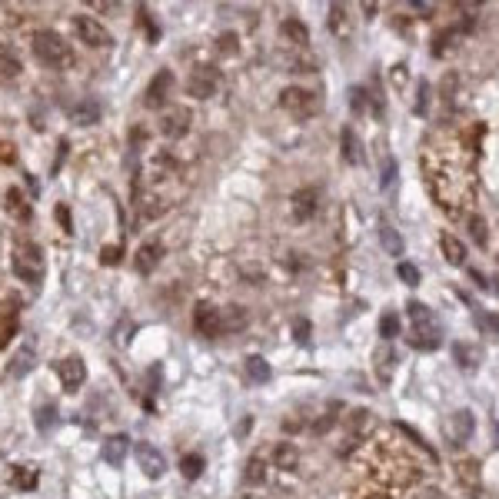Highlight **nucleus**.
Wrapping results in <instances>:
<instances>
[{
	"instance_id": "obj_16",
	"label": "nucleus",
	"mask_w": 499,
	"mask_h": 499,
	"mask_svg": "<svg viewBox=\"0 0 499 499\" xmlns=\"http://www.w3.org/2000/svg\"><path fill=\"white\" fill-rule=\"evenodd\" d=\"M313 213H317V197H313V190H300L293 197V220L296 223H307V220H313Z\"/></svg>"
},
{
	"instance_id": "obj_41",
	"label": "nucleus",
	"mask_w": 499,
	"mask_h": 499,
	"mask_svg": "<svg viewBox=\"0 0 499 499\" xmlns=\"http://www.w3.org/2000/svg\"><path fill=\"white\" fill-rule=\"evenodd\" d=\"M363 97H366V90H363V87H353V90H350V100H353V110H357V114H363V110H366Z\"/></svg>"
},
{
	"instance_id": "obj_6",
	"label": "nucleus",
	"mask_w": 499,
	"mask_h": 499,
	"mask_svg": "<svg viewBox=\"0 0 499 499\" xmlns=\"http://www.w3.org/2000/svg\"><path fill=\"white\" fill-rule=\"evenodd\" d=\"M280 107L286 110V114H293V117H310L313 114V107H317V97H313V90L307 87H286L280 93Z\"/></svg>"
},
{
	"instance_id": "obj_22",
	"label": "nucleus",
	"mask_w": 499,
	"mask_h": 499,
	"mask_svg": "<svg viewBox=\"0 0 499 499\" xmlns=\"http://www.w3.org/2000/svg\"><path fill=\"white\" fill-rule=\"evenodd\" d=\"M406 313H410V320H413V330H423V326H439L436 317H433V310L426 307V303H420V300H410Z\"/></svg>"
},
{
	"instance_id": "obj_19",
	"label": "nucleus",
	"mask_w": 499,
	"mask_h": 499,
	"mask_svg": "<svg viewBox=\"0 0 499 499\" xmlns=\"http://www.w3.org/2000/svg\"><path fill=\"white\" fill-rule=\"evenodd\" d=\"M11 483L17 489H24V493L37 489V466H34V463H20V466H13Z\"/></svg>"
},
{
	"instance_id": "obj_30",
	"label": "nucleus",
	"mask_w": 499,
	"mask_h": 499,
	"mask_svg": "<svg viewBox=\"0 0 499 499\" xmlns=\"http://www.w3.org/2000/svg\"><path fill=\"white\" fill-rule=\"evenodd\" d=\"M246 376H250V383H267L270 376V363L263 357H250L246 359Z\"/></svg>"
},
{
	"instance_id": "obj_38",
	"label": "nucleus",
	"mask_w": 499,
	"mask_h": 499,
	"mask_svg": "<svg viewBox=\"0 0 499 499\" xmlns=\"http://www.w3.org/2000/svg\"><path fill=\"white\" fill-rule=\"evenodd\" d=\"M453 357H456V363H460L463 370H470V366L476 363V359H473V350H470L466 343H453Z\"/></svg>"
},
{
	"instance_id": "obj_18",
	"label": "nucleus",
	"mask_w": 499,
	"mask_h": 499,
	"mask_svg": "<svg viewBox=\"0 0 499 499\" xmlns=\"http://www.w3.org/2000/svg\"><path fill=\"white\" fill-rule=\"evenodd\" d=\"M70 117H74V124H80V127H90V124H97V120H100V103L87 97V100L74 103Z\"/></svg>"
},
{
	"instance_id": "obj_20",
	"label": "nucleus",
	"mask_w": 499,
	"mask_h": 499,
	"mask_svg": "<svg viewBox=\"0 0 499 499\" xmlns=\"http://www.w3.org/2000/svg\"><path fill=\"white\" fill-rule=\"evenodd\" d=\"M443 343V336H439V326H423V330H413L410 336V346L413 350H436V346Z\"/></svg>"
},
{
	"instance_id": "obj_15",
	"label": "nucleus",
	"mask_w": 499,
	"mask_h": 499,
	"mask_svg": "<svg viewBox=\"0 0 499 499\" xmlns=\"http://www.w3.org/2000/svg\"><path fill=\"white\" fill-rule=\"evenodd\" d=\"M173 87V74L170 70H160L154 80H150V90H147V107H160L166 100V93Z\"/></svg>"
},
{
	"instance_id": "obj_47",
	"label": "nucleus",
	"mask_w": 499,
	"mask_h": 499,
	"mask_svg": "<svg viewBox=\"0 0 499 499\" xmlns=\"http://www.w3.org/2000/svg\"><path fill=\"white\" fill-rule=\"evenodd\" d=\"M100 260H103V263H117V260H120V250H114V246H110V250H103Z\"/></svg>"
},
{
	"instance_id": "obj_14",
	"label": "nucleus",
	"mask_w": 499,
	"mask_h": 499,
	"mask_svg": "<svg viewBox=\"0 0 499 499\" xmlns=\"http://www.w3.org/2000/svg\"><path fill=\"white\" fill-rule=\"evenodd\" d=\"M160 253H164V246H160V244H143L140 250H137V256H133V267H137V273H140V277H150V273H154V267L160 263Z\"/></svg>"
},
{
	"instance_id": "obj_13",
	"label": "nucleus",
	"mask_w": 499,
	"mask_h": 499,
	"mask_svg": "<svg viewBox=\"0 0 499 499\" xmlns=\"http://www.w3.org/2000/svg\"><path fill=\"white\" fill-rule=\"evenodd\" d=\"M160 130H164V137H170V140H180L190 130V110H170L160 120Z\"/></svg>"
},
{
	"instance_id": "obj_17",
	"label": "nucleus",
	"mask_w": 499,
	"mask_h": 499,
	"mask_svg": "<svg viewBox=\"0 0 499 499\" xmlns=\"http://www.w3.org/2000/svg\"><path fill=\"white\" fill-rule=\"evenodd\" d=\"M456 476H460V483L466 489H470V493H479V486H483V483H479V463L476 460H460L456 463Z\"/></svg>"
},
{
	"instance_id": "obj_11",
	"label": "nucleus",
	"mask_w": 499,
	"mask_h": 499,
	"mask_svg": "<svg viewBox=\"0 0 499 499\" xmlns=\"http://www.w3.org/2000/svg\"><path fill=\"white\" fill-rule=\"evenodd\" d=\"M127 446H130V436H124V433L107 436L103 446H100L103 463H107V466H120V463L127 460Z\"/></svg>"
},
{
	"instance_id": "obj_24",
	"label": "nucleus",
	"mask_w": 499,
	"mask_h": 499,
	"mask_svg": "<svg viewBox=\"0 0 499 499\" xmlns=\"http://www.w3.org/2000/svg\"><path fill=\"white\" fill-rule=\"evenodd\" d=\"M246 323H250V313L244 307L223 310V333H240V330H246Z\"/></svg>"
},
{
	"instance_id": "obj_7",
	"label": "nucleus",
	"mask_w": 499,
	"mask_h": 499,
	"mask_svg": "<svg viewBox=\"0 0 499 499\" xmlns=\"http://www.w3.org/2000/svg\"><path fill=\"white\" fill-rule=\"evenodd\" d=\"M57 376H60V386H64L67 393H77L80 386L87 383V366H84V359L74 353V357H64L57 363Z\"/></svg>"
},
{
	"instance_id": "obj_34",
	"label": "nucleus",
	"mask_w": 499,
	"mask_h": 499,
	"mask_svg": "<svg viewBox=\"0 0 499 499\" xmlns=\"http://www.w3.org/2000/svg\"><path fill=\"white\" fill-rule=\"evenodd\" d=\"M473 320H476V326H479V330L486 333V336H496V333H499V317H496V313H489V310L476 307L473 310Z\"/></svg>"
},
{
	"instance_id": "obj_27",
	"label": "nucleus",
	"mask_w": 499,
	"mask_h": 499,
	"mask_svg": "<svg viewBox=\"0 0 499 499\" xmlns=\"http://www.w3.org/2000/svg\"><path fill=\"white\" fill-rule=\"evenodd\" d=\"M343 157H346V164H353V166H359L366 157H363V147H359V140H357V133L346 127L343 130Z\"/></svg>"
},
{
	"instance_id": "obj_46",
	"label": "nucleus",
	"mask_w": 499,
	"mask_h": 499,
	"mask_svg": "<svg viewBox=\"0 0 499 499\" xmlns=\"http://www.w3.org/2000/svg\"><path fill=\"white\" fill-rule=\"evenodd\" d=\"M220 51H223V53L237 51V37H233V34H223V37H220Z\"/></svg>"
},
{
	"instance_id": "obj_21",
	"label": "nucleus",
	"mask_w": 499,
	"mask_h": 499,
	"mask_svg": "<svg viewBox=\"0 0 499 499\" xmlns=\"http://www.w3.org/2000/svg\"><path fill=\"white\" fill-rule=\"evenodd\" d=\"M439 246H443V256H446L453 267H463V263H466V246H463L453 233H443V237H439Z\"/></svg>"
},
{
	"instance_id": "obj_36",
	"label": "nucleus",
	"mask_w": 499,
	"mask_h": 499,
	"mask_svg": "<svg viewBox=\"0 0 499 499\" xmlns=\"http://www.w3.org/2000/svg\"><path fill=\"white\" fill-rule=\"evenodd\" d=\"M7 200H11V213L20 220H30V206L24 204V197H20V190H7Z\"/></svg>"
},
{
	"instance_id": "obj_29",
	"label": "nucleus",
	"mask_w": 499,
	"mask_h": 499,
	"mask_svg": "<svg viewBox=\"0 0 499 499\" xmlns=\"http://www.w3.org/2000/svg\"><path fill=\"white\" fill-rule=\"evenodd\" d=\"M34 346L27 343V346H20V353H17V359H13V366H11V376H27V373L34 370Z\"/></svg>"
},
{
	"instance_id": "obj_3",
	"label": "nucleus",
	"mask_w": 499,
	"mask_h": 499,
	"mask_svg": "<svg viewBox=\"0 0 499 499\" xmlns=\"http://www.w3.org/2000/svg\"><path fill=\"white\" fill-rule=\"evenodd\" d=\"M34 57H37L47 70H67V67L77 64L74 47H70L60 34H53V30H37V34H34Z\"/></svg>"
},
{
	"instance_id": "obj_37",
	"label": "nucleus",
	"mask_w": 499,
	"mask_h": 499,
	"mask_svg": "<svg viewBox=\"0 0 499 499\" xmlns=\"http://www.w3.org/2000/svg\"><path fill=\"white\" fill-rule=\"evenodd\" d=\"M470 233H473L476 246H486L489 233H486V220H483V217H470Z\"/></svg>"
},
{
	"instance_id": "obj_26",
	"label": "nucleus",
	"mask_w": 499,
	"mask_h": 499,
	"mask_svg": "<svg viewBox=\"0 0 499 499\" xmlns=\"http://www.w3.org/2000/svg\"><path fill=\"white\" fill-rule=\"evenodd\" d=\"M17 74H20V57L0 44V80H13Z\"/></svg>"
},
{
	"instance_id": "obj_4",
	"label": "nucleus",
	"mask_w": 499,
	"mask_h": 499,
	"mask_svg": "<svg viewBox=\"0 0 499 499\" xmlns=\"http://www.w3.org/2000/svg\"><path fill=\"white\" fill-rule=\"evenodd\" d=\"M13 273L30 286H40V280H44V250L34 240H20L13 246Z\"/></svg>"
},
{
	"instance_id": "obj_2",
	"label": "nucleus",
	"mask_w": 499,
	"mask_h": 499,
	"mask_svg": "<svg viewBox=\"0 0 499 499\" xmlns=\"http://www.w3.org/2000/svg\"><path fill=\"white\" fill-rule=\"evenodd\" d=\"M420 463L403 446V439L383 430L359 449L357 499H397L403 489L420 479Z\"/></svg>"
},
{
	"instance_id": "obj_31",
	"label": "nucleus",
	"mask_w": 499,
	"mask_h": 499,
	"mask_svg": "<svg viewBox=\"0 0 499 499\" xmlns=\"http://www.w3.org/2000/svg\"><path fill=\"white\" fill-rule=\"evenodd\" d=\"M380 240H383V246H386V253H393V256H399L403 253V237H399L397 230H393V227H390V223H380Z\"/></svg>"
},
{
	"instance_id": "obj_39",
	"label": "nucleus",
	"mask_w": 499,
	"mask_h": 499,
	"mask_svg": "<svg viewBox=\"0 0 499 499\" xmlns=\"http://www.w3.org/2000/svg\"><path fill=\"white\" fill-rule=\"evenodd\" d=\"M180 470H183V476H187V479H197V476H200V470H204V460H200V456H187V460L180 463Z\"/></svg>"
},
{
	"instance_id": "obj_32",
	"label": "nucleus",
	"mask_w": 499,
	"mask_h": 499,
	"mask_svg": "<svg viewBox=\"0 0 499 499\" xmlns=\"http://www.w3.org/2000/svg\"><path fill=\"white\" fill-rule=\"evenodd\" d=\"M57 406L53 403H47V406H37V416H34V423H37V433H51L53 426H57Z\"/></svg>"
},
{
	"instance_id": "obj_28",
	"label": "nucleus",
	"mask_w": 499,
	"mask_h": 499,
	"mask_svg": "<svg viewBox=\"0 0 499 499\" xmlns=\"http://www.w3.org/2000/svg\"><path fill=\"white\" fill-rule=\"evenodd\" d=\"M244 479H246V486H260V483L267 479V460H263V456H250Z\"/></svg>"
},
{
	"instance_id": "obj_50",
	"label": "nucleus",
	"mask_w": 499,
	"mask_h": 499,
	"mask_svg": "<svg viewBox=\"0 0 499 499\" xmlns=\"http://www.w3.org/2000/svg\"><path fill=\"white\" fill-rule=\"evenodd\" d=\"M496 436H499V423H496Z\"/></svg>"
},
{
	"instance_id": "obj_33",
	"label": "nucleus",
	"mask_w": 499,
	"mask_h": 499,
	"mask_svg": "<svg viewBox=\"0 0 499 499\" xmlns=\"http://www.w3.org/2000/svg\"><path fill=\"white\" fill-rule=\"evenodd\" d=\"M330 30L333 34H350V13H346V4H333L330 7Z\"/></svg>"
},
{
	"instance_id": "obj_40",
	"label": "nucleus",
	"mask_w": 499,
	"mask_h": 499,
	"mask_svg": "<svg viewBox=\"0 0 499 499\" xmlns=\"http://www.w3.org/2000/svg\"><path fill=\"white\" fill-rule=\"evenodd\" d=\"M399 280L406 283V286H416V283H420V270L403 260V263H399Z\"/></svg>"
},
{
	"instance_id": "obj_9",
	"label": "nucleus",
	"mask_w": 499,
	"mask_h": 499,
	"mask_svg": "<svg viewBox=\"0 0 499 499\" xmlns=\"http://www.w3.org/2000/svg\"><path fill=\"white\" fill-rule=\"evenodd\" d=\"M193 323H197V330L204 333V336H220L223 333V313L213 303H197Z\"/></svg>"
},
{
	"instance_id": "obj_44",
	"label": "nucleus",
	"mask_w": 499,
	"mask_h": 499,
	"mask_svg": "<svg viewBox=\"0 0 499 499\" xmlns=\"http://www.w3.org/2000/svg\"><path fill=\"white\" fill-rule=\"evenodd\" d=\"M57 220H60V227H64L67 233H74V227H70V210H67L64 204L57 206Z\"/></svg>"
},
{
	"instance_id": "obj_35",
	"label": "nucleus",
	"mask_w": 499,
	"mask_h": 499,
	"mask_svg": "<svg viewBox=\"0 0 499 499\" xmlns=\"http://www.w3.org/2000/svg\"><path fill=\"white\" fill-rule=\"evenodd\" d=\"M397 333H399V317L393 310H386L383 317H380V336H383V340H393Z\"/></svg>"
},
{
	"instance_id": "obj_42",
	"label": "nucleus",
	"mask_w": 499,
	"mask_h": 499,
	"mask_svg": "<svg viewBox=\"0 0 499 499\" xmlns=\"http://www.w3.org/2000/svg\"><path fill=\"white\" fill-rule=\"evenodd\" d=\"M426 103H430V84L420 80V100H416V114H426Z\"/></svg>"
},
{
	"instance_id": "obj_10",
	"label": "nucleus",
	"mask_w": 499,
	"mask_h": 499,
	"mask_svg": "<svg viewBox=\"0 0 499 499\" xmlns=\"http://www.w3.org/2000/svg\"><path fill=\"white\" fill-rule=\"evenodd\" d=\"M217 84H220V74L213 67H197L190 84H187V90H190V97H210V93L217 90Z\"/></svg>"
},
{
	"instance_id": "obj_1",
	"label": "nucleus",
	"mask_w": 499,
	"mask_h": 499,
	"mask_svg": "<svg viewBox=\"0 0 499 499\" xmlns=\"http://www.w3.org/2000/svg\"><path fill=\"white\" fill-rule=\"evenodd\" d=\"M423 173L436 204L449 213H463L476 197V143L470 130L439 127L423 147Z\"/></svg>"
},
{
	"instance_id": "obj_23",
	"label": "nucleus",
	"mask_w": 499,
	"mask_h": 499,
	"mask_svg": "<svg viewBox=\"0 0 499 499\" xmlns=\"http://www.w3.org/2000/svg\"><path fill=\"white\" fill-rule=\"evenodd\" d=\"M273 463L280 466L283 473H286V470H296V466H300V449H296L293 443H280V446L273 449Z\"/></svg>"
},
{
	"instance_id": "obj_5",
	"label": "nucleus",
	"mask_w": 499,
	"mask_h": 499,
	"mask_svg": "<svg viewBox=\"0 0 499 499\" xmlns=\"http://www.w3.org/2000/svg\"><path fill=\"white\" fill-rule=\"evenodd\" d=\"M70 24H74V34H77V40H84L87 47H110V44H114L110 30H107V27H100V20H93V17H87V13L74 17Z\"/></svg>"
},
{
	"instance_id": "obj_25",
	"label": "nucleus",
	"mask_w": 499,
	"mask_h": 499,
	"mask_svg": "<svg viewBox=\"0 0 499 499\" xmlns=\"http://www.w3.org/2000/svg\"><path fill=\"white\" fill-rule=\"evenodd\" d=\"M280 34H283V40H290L293 47H307V40H310L307 27L300 24V20H283V24H280Z\"/></svg>"
},
{
	"instance_id": "obj_43",
	"label": "nucleus",
	"mask_w": 499,
	"mask_h": 499,
	"mask_svg": "<svg viewBox=\"0 0 499 499\" xmlns=\"http://www.w3.org/2000/svg\"><path fill=\"white\" fill-rule=\"evenodd\" d=\"M393 173H397V160H390V157H383V177H380V183H383V187H390V180H393Z\"/></svg>"
},
{
	"instance_id": "obj_45",
	"label": "nucleus",
	"mask_w": 499,
	"mask_h": 499,
	"mask_svg": "<svg viewBox=\"0 0 499 499\" xmlns=\"http://www.w3.org/2000/svg\"><path fill=\"white\" fill-rule=\"evenodd\" d=\"M293 330H296V340H300V343H307V340H310V323L307 320H296Z\"/></svg>"
},
{
	"instance_id": "obj_8",
	"label": "nucleus",
	"mask_w": 499,
	"mask_h": 499,
	"mask_svg": "<svg viewBox=\"0 0 499 499\" xmlns=\"http://www.w3.org/2000/svg\"><path fill=\"white\" fill-rule=\"evenodd\" d=\"M133 456H137L140 470L150 476V479H160V476H164L166 460H164V453H160L157 446H150V443H137V446H133Z\"/></svg>"
},
{
	"instance_id": "obj_12",
	"label": "nucleus",
	"mask_w": 499,
	"mask_h": 499,
	"mask_svg": "<svg viewBox=\"0 0 499 499\" xmlns=\"http://www.w3.org/2000/svg\"><path fill=\"white\" fill-rule=\"evenodd\" d=\"M449 430H453V446H463L466 439H473V430H476V420L470 410H456L453 420H449Z\"/></svg>"
},
{
	"instance_id": "obj_49",
	"label": "nucleus",
	"mask_w": 499,
	"mask_h": 499,
	"mask_svg": "<svg viewBox=\"0 0 499 499\" xmlns=\"http://www.w3.org/2000/svg\"><path fill=\"white\" fill-rule=\"evenodd\" d=\"M470 277H473V283H476V286H483V290L489 286V283H486V277H483L479 270H470Z\"/></svg>"
},
{
	"instance_id": "obj_48",
	"label": "nucleus",
	"mask_w": 499,
	"mask_h": 499,
	"mask_svg": "<svg viewBox=\"0 0 499 499\" xmlns=\"http://www.w3.org/2000/svg\"><path fill=\"white\" fill-rule=\"evenodd\" d=\"M93 11H107V13H114V11H120V4H107V0H97V4H93Z\"/></svg>"
}]
</instances>
